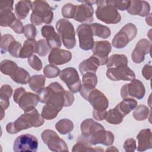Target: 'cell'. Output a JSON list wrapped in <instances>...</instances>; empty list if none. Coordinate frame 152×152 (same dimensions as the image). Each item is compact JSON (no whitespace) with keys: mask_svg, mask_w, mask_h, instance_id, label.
Segmentation results:
<instances>
[{"mask_svg":"<svg viewBox=\"0 0 152 152\" xmlns=\"http://www.w3.org/2000/svg\"><path fill=\"white\" fill-rule=\"evenodd\" d=\"M65 90L57 82L50 83L38 93L39 102L60 112L65 104Z\"/></svg>","mask_w":152,"mask_h":152,"instance_id":"1","label":"cell"},{"mask_svg":"<svg viewBox=\"0 0 152 152\" xmlns=\"http://www.w3.org/2000/svg\"><path fill=\"white\" fill-rule=\"evenodd\" d=\"M43 124L44 118L34 108L28 112H25V113L21 115L15 122L8 123L6 126V130L9 134H14L32 126H40Z\"/></svg>","mask_w":152,"mask_h":152,"instance_id":"2","label":"cell"},{"mask_svg":"<svg viewBox=\"0 0 152 152\" xmlns=\"http://www.w3.org/2000/svg\"><path fill=\"white\" fill-rule=\"evenodd\" d=\"M32 13L30 16L31 23L39 26L42 23L50 24L53 20V12L52 7L45 1H34L31 3Z\"/></svg>","mask_w":152,"mask_h":152,"instance_id":"3","label":"cell"},{"mask_svg":"<svg viewBox=\"0 0 152 152\" xmlns=\"http://www.w3.org/2000/svg\"><path fill=\"white\" fill-rule=\"evenodd\" d=\"M97 8L96 10V17L106 24H117L121 17L116 8L107 1H96Z\"/></svg>","mask_w":152,"mask_h":152,"instance_id":"4","label":"cell"},{"mask_svg":"<svg viewBox=\"0 0 152 152\" xmlns=\"http://www.w3.org/2000/svg\"><path fill=\"white\" fill-rule=\"evenodd\" d=\"M56 28L62 39V43L68 49L76 45L75 31L72 24L67 19H60L56 23Z\"/></svg>","mask_w":152,"mask_h":152,"instance_id":"5","label":"cell"},{"mask_svg":"<svg viewBox=\"0 0 152 152\" xmlns=\"http://www.w3.org/2000/svg\"><path fill=\"white\" fill-rule=\"evenodd\" d=\"M13 99L24 112H28L34 109L39 101L37 94L31 92H26L23 87L15 89L13 95Z\"/></svg>","mask_w":152,"mask_h":152,"instance_id":"6","label":"cell"},{"mask_svg":"<svg viewBox=\"0 0 152 152\" xmlns=\"http://www.w3.org/2000/svg\"><path fill=\"white\" fill-rule=\"evenodd\" d=\"M137 34L136 26L132 23H127L113 37L112 44L115 48H124L135 37Z\"/></svg>","mask_w":152,"mask_h":152,"instance_id":"7","label":"cell"},{"mask_svg":"<svg viewBox=\"0 0 152 152\" xmlns=\"http://www.w3.org/2000/svg\"><path fill=\"white\" fill-rule=\"evenodd\" d=\"M41 138L44 143L52 151H68L66 143L53 130L46 129L43 131L41 134Z\"/></svg>","mask_w":152,"mask_h":152,"instance_id":"8","label":"cell"},{"mask_svg":"<svg viewBox=\"0 0 152 152\" xmlns=\"http://www.w3.org/2000/svg\"><path fill=\"white\" fill-rule=\"evenodd\" d=\"M39 143L37 138L31 134H22L15 140L13 150L15 152H36Z\"/></svg>","mask_w":152,"mask_h":152,"instance_id":"9","label":"cell"},{"mask_svg":"<svg viewBox=\"0 0 152 152\" xmlns=\"http://www.w3.org/2000/svg\"><path fill=\"white\" fill-rule=\"evenodd\" d=\"M59 78L72 93H76L80 91L82 84L79 74L74 68L68 67L61 71Z\"/></svg>","mask_w":152,"mask_h":152,"instance_id":"10","label":"cell"},{"mask_svg":"<svg viewBox=\"0 0 152 152\" xmlns=\"http://www.w3.org/2000/svg\"><path fill=\"white\" fill-rule=\"evenodd\" d=\"M145 93V89L142 83L139 80L134 79L128 84H125L121 89V96L122 99L135 98L142 99Z\"/></svg>","mask_w":152,"mask_h":152,"instance_id":"11","label":"cell"},{"mask_svg":"<svg viewBox=\"0 0 152 152\" xmlns=\"http://www.w3.org/2000/svg\"><path fill=\"white\" fill-rule=\"evenodd\" d=\"M77 34L79 40L80 48L84 50L92 49L94 42L90 25L82 24L78 26L77 29Z\"/></svg>","mask_w":152,"mask_h":152,"instance_id":"12","label":"cell"},{"mask_svg":"<svg viewBox=\"0 0 152 152\" xmlns=\"http://www.w3.org/2000/svg\"><path fill=\"white\" fill-rule=\"evenodd\" d=\"M106 75L112 81H131L135 78L134 72L128 65H122L107 68Z\"/></svg>","mask_w":152,"mask_h":152,"instance_id":"13","label":"cell"},{"mask_svg":"<svg viewBox=\"0 0 152 152\" xmlns=\"http://www.w3.org/2000/svg\"><path fill=\"white\" fill-rule=\"evenodd\" d=\"M93 106V110L104 112L108 107L109 102L105 95L98 89L94 88L90 91L86 99Z\"/></svg>","mask_w":152,"mask_h":152,"instance_id":"14","label":"cell"},{"mask_svg":"<svg viewBox=\"0 0 152 152\" xmlns=\"http://www.w3.org/2000/svg\"><path fill=\"white\" fill-rule=\"evenodd\" d=\"M111 45L109 41H97L92 48L93 56L96 57L100 65L107 64L108 55L111 51Z\"/></svg>","mask_w":152,"mask_h":152,"instance_id":"15","label":"cell"},{"mask_svg":"<svg viewBox=\"0 0 152 152\" xmlns=\"http://www.w3.org/2000/svg\"><path fill=\"white\" fill-rule=\"evenodd\" d=\"M81 2H84V4L76 5L74 19L79 23L84 24L93 22L94 10L92 5L84 1Z\"/></svg>","mask_w":152,"mask_h":152,"instance_id":"16","label":"cell"},{"mask_svg":"<svg viewBox=\"0 0 152 152\" xmlns=\"http://www.w3.org/2000/svg\"><path fill=\"white\" fill-rule=\"evenodd\" d=\"M86 140L91 145L101 144L106 146H109L111 145L113 143L115 137L111 131H106L104 128L97 131L90 137Z\"/></svg>","mask_w":152,"mask_h":152,"instance_id":"17","label":"cell"},{"mask_svg":"<svg viewBox=\"0 0 152 152\" xmlns=\"http://www.w3.org/2000/svg\"><path fill=\"white\" fill-rule=\"evenodd\" d=\"M151 43L146 39H140L137 43L131 54V58L135 64H140L144 60L145 55L151 52Z\"/></svg>","mask_w":152,"mask_h":152,"instance_id":"18","label":"cell"},{"mask_svg":"<svg viewBox=\"0 0 152 152\" xmlns=\"http://www.w3.org/2000/svg\"><path fill=\"white\" fill-rule=\"evenodd\" d=\"M41 33L46 38V42L52 49H59L62 45L61 38L59 34L55 32V28L52 26L45 25L42 27Z\"/></svg>","mask_w":152,"mask_h":152,"instance_id":"19","label":"cell"},{"mask_svg":"<svg viewBox=\"0 0 152 152\" xmlns=\"http://www.w3.org/2000/svg\"><path fill=\"white\" fill-rule=\"evenodd\" d=\"M72 58V54L69 51L55 49H52L49 56L48 61L50 64L54 65H60L68 63Z\"/></svg>","mask_w":152,"mask_h":152,"instance_id":"20","label":"cell"},{"mask_svg":"<svg viewBox=\"0 0 152 152\" xmlns=\"http://www.w3.org/2000/svg\"><path fill=\"white\" fill-rule=\"evenodd\" d=\"M83 84L80 90V95L86 100L89 92L96 88L97 84V77L96 73L87 72L83 75Z\"/></svg>","mask_w":152,"mask_h":152,"instance_id":"21","label":"cell"},{"mask_svg":"<svg viewBox=\"0 0 152 152\" xmlns=\"http://www.w3.org/2000/svg\"><path fill=\"white\" fill-rule=\"evenodd\" d=\"M150 11L149 4L145 1H131L127 12L133 15L148 16Z\"/></svg>","mask_w":152,"mask_h":152,"instance_id":"22","label":"cell"},{"mask_svg":"<svg viewBox=\"0 0 152 152\" xmlns=\"http://www.w3.org/2000/svg\"><path fill=\"white\" fill-rule=\"evenodd\" d=\"M138 151H144L152 148V134L150 129H143L137 135Z\"/></svg>","mask_w":152,"mask_h":152,"instance_id":"23","label":"cell"},{"mask_svg":"<svg viewBox=\"0 0 152 152\" xmlns=\"http://www.w3.org/2000/svg\"><path fill=\"white\" fill-rule=\"evenodd\" d=\"M102 128H104L102 125L90 118L84 120L80 125L81 136L86 139H87L97 131Z\"/></svg>","mask_w":152,"mask_h":152,"instance_id":"24","label":"cell"},{"mask_svg":"<svg viewBox=\"0 0 152 152\" xmlns=\"http://www.w3.org/2000/svg\"><path fill=\"white\" fill-rule=\"evenodd\" d=\"M99 65L98 59L94 56H91L88 59L83 61L79 64L78 68L80 73L83 75L87 72L96 73Z\"/></svg>","mask_w":152,"mask_h":152,"instance_id":"25","label":"cell"},{"mask_svg":"<svg viewBox=\"0 0 152 152\" xmlns=\"http://www.w3.org/2000/svg\"><path fill=\"white\" fill-rule=\"evenodd\" d=\"M30 1H20L15 5V12L19 20H24L27 16L31 8Z\"/></svg>","mask_w":152,"mask_h":152,"instance_id":"26","label":"cell"},{"mask_svg":"<svg viewBox=\"0 0 152 152\" xmlns=\"http://www.w3.org/2000/svg\"><path fill=\"white\" fill-rule=\"evenodd\" d=\"M137 105V102L133 98L123 99V100L118 103L116 107L121 113L125 116L131 111L135 109Z\"/></svg>","mask_w":152,"mask_h":152,"instance_id":"27","label":"cell"},{"mask_svg":"<svg viewBox=\"0 0 152 152\" xmlns=\"http://www.w3.org/2000/svg\"><path fill=\"white\" fill-rule=\"evenodd\" d=\"M12 94V87L8 84H4L0 88V104L1 107L7 109L10 105L9 99Z\"/></svg>","mask_w":152,"mask_h":152,"instance_id":"28","label":"cell"},{"mask_svg":"<svg viewBox=\"0 0 152 152\" xmlns=\"http://www.w3.org/2000/svg\"><path fill=\"white\" fill-rule=\"evenodd\" d=\"M72 151H103L102 148H94L91 146V144L81 135L78 139L77 143L73 146Z\"/></svg>","mask_w":152,"mask_h":152,"instance_id":"29","label":"cell"},{"mask_svg":"<svg viewBox=\"0 0 152 152\" xmlns=\"http://www.w3.org/2000/svg\"><path fill=\"white\" fill-rule=\"evenodd\" d=\"M46 78L42 74L33 75L28 82L30 88L34 92L39 93L44 88Z\"/></svg>","mask_w":152,"mask_h":152,"instance_id":"30","label":"cell"},{"mask_svg":"<svg viewBox=\"0 0 152 152\" xmlns=\"http://www.w3.org/2000/svg\"><path fill=\"white\" fill-rule=\"evenodd\" d=\"M92 30L93 36L99 37L102 39H107L111 34L110 28L104 25L95 23L90 24Z\"/></svg>","mask_w":152,"mask_h":152,"instance_id":"31","label":"cell"},{"mask_svg":"<svg viewBox=\"0 0 152 152\" xmlns=\"http://www.w3.org/2000/svg\"><path fill=\"white\" fill-rule=\"evenodd\" d=\"M36 41L35 39H27L26 40L22 48L20 58H29L34 53H36Z\"/></svg>","mask_w":152,"mask_h":152,"instance_id":"32","label":"cell"},{"mask_svg":"<svg viewBox=\"0 0 152 152\" xmlns=\"http://www.w3.org/2000/svg\"><path fill=\"white\" fill-rule=\"evenodd\" d=\"M124 117L125 116L115 106V108L111 109L107 111L104 119L109 124L118 125L122 122Z\"/></svg>","mask_w":152,"mask_h":152,"instance_id":"33","label":"cell"},{"mask_svg":"<svg viewBox=\"0 0 152 152\" xmlns=\"http://www.w3.org/2000/svg\"><path fill=\"white\" fill-rule=\"evenodd\" d=\"M122 65H128V59L125 55L113 54L108 58L107 68H113Z\"/></svg>","mask_w":152,"mask_h":152,"instance_id":"34","label":"cell"},{"mask_svg":"<svg viewBox=\"0 0 152 152\" xmlns=\"http://www.w3.org/2000/svg\"><path fill=\"white\" fill-rule=\"evenodd\" d=\"M10 77L14 82L21 84H26L29 82L31 78L29 73L20 67H18L14 74Z\"/></svg>","mask_w":152,"mask_h":152,"instance_id":"35","label":"cell"},{"mask_svg":"<svg viewBox=\"0 0 152 152\" xmlns=\"http://www.w3.org/2000/svg\"><path fill=\"white\" fill-rule=\"evenodd\" d=\"M55 128L61 134L65 135L73 130L74 124L68 119H62L56 122Z\"/></svg>","mask_w":152,"mask_h":152,"instance_id":"36","label":"cell"},{"mask_svg":"<svg viewBox=\"0 0 152 152\" xmlns=\"http://www.w3.org/2000/svg\"><path fill=\"white\" fill-rule=\"evenodd\" d=\"M0 68L2 74L10 75L11 77L14 74L18 67L17 64L14 61L8 59H5L1 62Z\"/></svg>","mask_w":152,"mask_h":152,"instance_id":"37","label":"cell"},{"mask_svg":"<svg viewBox=\"0 0 152 152\" xmlns=\"http://www.w3.org/2000/svg\"><path fill=\"white\" fill-rule=\"evenodd\" d=\"M149 113L150 110L147 106L140 104L135 107V110L133 112L132 116L135 120L141 121L146 119L150 114Z\"/></svg>","mask_w":152,"mask_h":152,"instance_id":"38","label":"cell"},{"mask_svg":"<svg viewBox=\"0 0 152 152\" xmlns=\"http://www.w3.org/2000/svg\"><path fill=\"white\" fill-rule=\"evenodd\" d=\"M16 19L12 12L0 14V25L1 27H10Z\"/></svg>","mask_w":152,"mask_h":152,"instance_id":"39","label":"cell"},{"mask_svg":"<svg viewBox=\"0 0 152 152\" xmlns=\"http://www.w3.org/2000/svg\"><path fill=\"white\" fill-rule=\"evenodd\" d=\"M58 113L59 111L58 110L45 104L42 108L41 116L47 120H52L57 116Z\"/></svg>","mask_w":152,"mask_h":152,"instance_id":"40","label":"cell"},{"mask_svg":"<svg viewBox=\"0 0 152 152\" xmlns=\"http://www.w3.org/2000/svg\"><path fill=\"white\" fill-rule=\"evenodd\" d=\"M50 49L46 40L45 39H40L36 42V53L40 56H46L49 52Z\"/></svg>","mask_w":152,"mask_h":152,"instance_id":"41","label":"cell"},{"mask_svg":"<svg viewBox=\"0 0 152 152\" xmlns=\"http://www.w3.org/2000/svg\"><path fill=\"white\" fill-rule=\"evenodd\" d=\"M61 71L59 68L54 65H46L43 68V73L46 77L48 78H55L59 75Z\"/></svg>","mask_w":152,"mask_h":152,"instance_id":"42","label":"cell"},{"mask_svg":"<svg viewBox=\"0 0 152 152\" xmlns=\"http://www.w3.org/2000/svg\"><path fill=\"white\" fill-rule=\"evenodd\" d=\"M75 9L76 5H74L71 3H68L62 7L61 9V13L63 17L65 18H74Z\"/></svg>","mask_w":152,"mask_h":152,"instance_id":"43","label":"cell"},{"mask_svg":"<svg viewBox=\"0 0 152 152\" xmlns=\"http://www.w3.org/2000/svg\"><path fill=\"white\" fill-rule=\"evenodd\" d=\"M14 40L15 39L11 34H6L2 36L1 39V52L2 53L8 51L10 45Z\"/></svg>","mask_w":152,"mask_h":152,"instance_id":"44","label":"cell"},{"mask_svg":"<svg viewBox=\"0 0 152 152\" xmlns=\"http://www.w3.org/2000/svg\"><path fill=\"white\" fill-rule=\"evenodd\" d=\"M21 49H22L21 44L15 40L13 42H12L10 45L8 49V52L13 57L20 58V52Z\"/></svg>","mask_w":152,"mask_h":152,"instance_id":"45","label":"cell"},{"mask_svg":"<svg viewBox=\"0 0 152 152\" xmlns=\"http://www.w3.org/2000/svg\"><path fill=\"white\" fill-rule=\"evenodd\" d=\"M23 33L27 39H34L37 33L36 28L33 24H27L24 26Z\"/></svg>","mask_w":152,"mask_h":152,"instance_id":"46","label":"cell"},{"mask_svg":"<svg viewBox=\"0 0 152 152\" xmlns=\"http://www.w3.org/2000/svg\"><path fill=\"white\" fill-rule=\"evenodd\" d=\"M28 63L30 66L36 71H40L42 68V63L41 60L34 55H31L28 58Z\"/></svg>","mask_w":152,"mask_h":152,"instance_id":"47","label":"cell"},{"mask_svg":"<svg viewBox=\"0 0 152 152\" xmlns=\"http://www.w3.org/2000/svg\"><path fill=\"white\" fill-rule=\"evenodd\" d=\"M109 2L113 5L116 10H119L121 11L127 10L130 5L131 1H111L108 0Z\"/></svg>","mask_w":152,"mask_h":152,"instance_id":"48","label":"cell"},{"mask_svg":"<svg viewBox=\"0 0 152 152\" xmlns=\"http://www.w3.org/2000/svg\"><path fill=\"white\" fill-rule=\"evenodd\" d=\"M13 3V1H1L0 2V14L12 12Z\"/></svg>","mask_w":152,"mask_h":152,"instance_id":"49","label":"cell"},{"mask_svg":"<svg viewBox=\"0 0 152 152\" xmlns=\"http://www.w3.org/2000/svg\"><path fill=\"white\" fill-rule=\"evenodd\" d=\"M124 148L126 152H133L135 150L136 141L134 138H128L125 140L124 143Z\"/></svg>","mask_w":152,"mask_h":152,"instance_id":"50","label":"cell"},{"mask_svg":"<svg viewBox=\"0 0 152 152\" xmlns=\"http://www.w3.org/2000/svg\"><path fill=\"white\" fill-rule=\"evenodd\" d=\"M10 27L13 31L17 34H21L24 32V26L22 22L19 19H16L15 21L11 25Z\"/></svg>","mask_w":152,"mask_h":152,"instance_id":"51","label":"cell"},{"mask_svg":"<svg viewBox=\"0 0 152 152\" xmlns=\"http://www.w3.org/2000/svg\"><path fill=\"white\" fill-rule=\"evenodd\" d=\"M142 74L146 80H149L151 79L152 75V66L150 61L148 62V64H145L144 66L142 69Z\"/></svg>","mask_w":152,"mask_h":152,"instance_id":"52","label":"cell"},{"mask_svg":"<svg viewBox=\"0 0 152 152\" xmlns=\"http://www.w3.org/2000/svg\"><path fill=\"white\" fill-rule=\"evenodd\" d=\"M74 101V95L68 91H65V104L64 107H69L71 106Z\"/></svg>","mask_w":152,"mask_h":152,"instance_id":"53","label":"cell"},{"mask_svg":"<svg viewBox=\"0 0 152 152\" xmlns=\"http://www.w3.org/2000/svg\"><path fill=\"white\" fill-rule=\"evenodd\" d=\"M106 112H107L106 110L104 111V112H99V111L93 110V116L96 120L101 121L105 119V117L106 115Z\"/></svg>","mask_w":152,"mask_h":152,"instance_id":"54","label":"cell"},{"mask_svg":"<svg viewBox=\"0 0 152 152\" xmlns=\"http://www.w3.org/2000/svg\"><path fill=\"white\" fill-rule=\"evenodd\" d=\"M1 120H2L4 116V114H5V109H4L2 107H1Z\"/></svg>","mask_w":152,"mask_h":152,"instance_id":"55","label":"cell"},{"mask_svg":"<svg viewBox=\"0 0 152 152\" xmlns=\"http://www.w3.org/2000/svg\"><path fill=\"white\" fill-rule=\"evenodd\" d=\"M114 150H116V151H118V150L117 148H116L115 147H113V146H112L109 148H108L106 151H114Z\"/></svg>","mask_w":152,"mask_h":152,"instance_id":"56","label":"cell"}]
</instances>
